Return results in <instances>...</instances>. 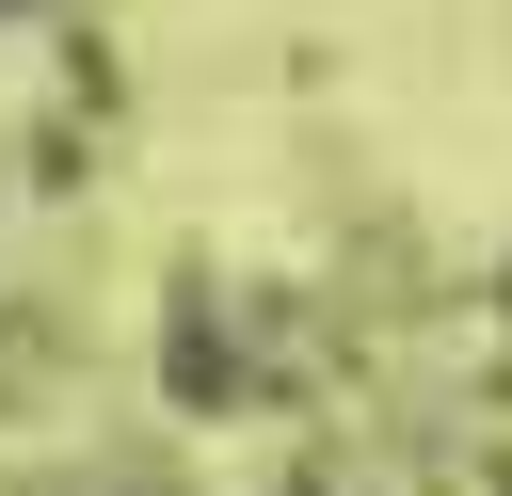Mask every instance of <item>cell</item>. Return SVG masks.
Here are the masks:
<instances>
[{
    "label": "cell",
    "mask_w": 512,
    "mask_h": 496,
    "mask_svg": "<svg viewBox=\"0 0 512 496\" xmlns=\"http://www.w3.org/2000/svg\"><path fill=\"white\" fill-rule=\"evenodd\" d=\"M0 16H64V0H0Z\"/></svg>",
    "instance_id": "6da1fadb"
}]
</instances>
